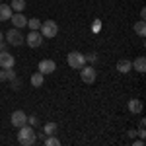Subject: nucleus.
Wrapping results in <instances>:
<instances>
[{
	"instance_id": "22",
	"label": "nucleus",
	"mask_w": 146,
	"mask_h": 146,
	"mask_svg": "<svg viewBox=\"0 0 146 146\" xmlns=\"http://www.w3.org/2000/svg\"><path fill=\"white\" fill-rule=\"evenodd\" d=\"M10 86H12V90H20V86H22V82L18 78H14V80H10Z\"/></svg>"
},
{
	"instance_id": "19",
	"label": "nucleus",
	"mask_w": 146,
	"mask_h": 146,
	"mask_svg": "<svg viewBox=\"0 0 146 146\" xmlns=\"http://www.w3.org/2000/svg\"><path fill=\"white\" fill-rule=\"evenodd\" d=\"M47 146H60V140L56 138L55 135H49V136H45V140H43Z\"/></svg>"
},
{
	"instance_id": "23",
	"label": "nucleus",
	"mask_w": 146,
	"mask_h": 146,
	"mask_svg": "<svg viewBox=\"0 0 146 146\" xmlns=\"http://www.w3.org/2000/svg\"><path fill=\"white\" fill-rule=\"evenodd\" d=\"M6 70V78L8 80H14L16 78V72H14V68H4Z\"/></svg>"
},
{
	"instance_id": "9",
	"label": "nucleus",
	"mask_w": 146,
	"mask_h": 146,
	"mask_svg": "<svg viewBox=\"0 0 146 146\" xmlns=\"http://www.w3.org/2000/svg\"><path fill=\"white\" fill-rule=\"evenodd\" d=\"M10 22L14 27H18V29H22V27H25L27 25V18L23 16L22 12H14L12 14V18H10Z\"/></svg>"
},
{
	"instance_id": "7",
	"label": "nucleus",
	"mask_w": 146,
	"mask_h": 146,
	"mask_svg": "<svg viewBox=\"0 0 146 146\" xmlns=\"http://www.w3.org/2000/svg\"><path fill=\"white\" fill-rule=\"evenodd\" d=\"M10 123H12V127H16V129H20V127H23V125H27V115H25V111L16 109V111L10 115Z\"/></svg>"
},
{
	"instance_id": "2",
	"label": "nucleus",
	"mask_w": 146,
	"mask_h": 146,
	"mask_svg": "<svg viewBox=\"0 0 146 146\" xmlns=\"http://www.w3.org/2000/svg\"><path fill=\"white\" fill-rule=\"evenodd\" d=\"M66 62H68V66H70V68L80 70V68L86 64V55H82V53H78V51H72V53H68Z\"/></svg>"
},
{
	"instance_id": "26",
	"label": "nucleus",
	"mask_w": 146,
	"mask_h": 146,
	"mask_svg": "<svg viewBox=\"0 0 146 146\" xmlns=\"http://www.w3.org/2000/svg\"><path fill=\"white\" fill-rule=\"evenodd\" d=\"M136 135H138L140 138H142V140H144V136H146V131H144V129H140V127H138V131H136Z\"/></svg>"
},
{
	"instance_id": "8",
	"label": "nucleus",
	"mask_w": 146,
	"mask_h": 146,
	"mask_svg": "<svg viewBox=\"0 0 146 146\" xmlns=\"http://www.w3.org/2000/svg\"><path fill=\"white\" fill-rule=\"evenodd\" d=\"M39 72H41V74H53V72H55L56 70V62L55 60H51V58H43V60H41V62H39Z\"/></svg>"
},
{
	"instance_id": "21",
	"label": "nucleus",
	"mask_w": 146,
	"mask_h": 146,
	"mask_svg": "<svg viewBox=\"0 0 146 146\" xmlns=\"http://www.w3.org/2000/svg\"><path fill=\"white\" fill-rule=\"evenodd\" d=\"M39 123V119L35 117V115H27V125H31V127H37Z\"/></svg>"
},
{
	"instance_id": "10",
	"label": "nucleus",
	"mask_w": 146,
	"mask_h": 146,
	"mask_svg": "<svg viewBox=\"0 0 146 146\" xmlns=\"http://www.w3.org/2000/svg\"><path fill=\"white\" fill-rule=\"evenodd\" d=\"M14 64H16L14 55L6 53V51H2V53H0V68H14Z\"/></svg>"
},
{
	"instance_id": "30",
	"label": "nucleus",
	"mask_w": 146,
	"mask_h": 146,
	"mask_svg": "<svg viewBox=\"0 0 146 146\" xmlns=\"http://www.w3.org/2000/svg\"><path fill=\"white\" fill-rule=\"evenodd\" d=\"M135 146H144V140H142V138H140V140H136Z\"/></svg>"
},
{
	"instance_id": "24",
	"label": "nucleus",
	"mask_w": 146,
	"mask_h": 146,
	"mask_svg": "<svg viewBox=\"0 0 146 146\" xmlns=\"http://www.w3.org/2000/svg\"><path fill=\"white\" fill-rule=\"evenodd\" d=\"M96 60H98V55L96 53H90V55L86 56V62H96Z\"/></svg>"
},
{
	"instance_id": "28",
	"label": "nucleus",
	"mask_w": 146,
	"mask_h": 146,
	"mask_svg": "<svg viewBox=\"0 0 146 146\" xmlns=\"http://www.w3.org/2000/svg\"><path fill=\"white\" fill-rule=\"evenodd\" d=\"M127 135L131 136V138H135V136H136V131H135V129H131V131H129V133H127Z\"/></svg>"
},
{
	"instance_id": "6",
	"label": "nucleus",
	"mask_w": 146,
	"mask_h": 146,
	"mask_svg": "<svg viewBox=\"0 0 146 146\" xmlns=\"http://www.w3.org/2000/svg\"><path fill=\"white\" fill-rule=\"evenodd\" d=\"M25 43L31 47V49L41 47V43H43V35H41V31H39V29H31V31L27 33V37H25Z\"/></svg>"
},
{
	"instance_id": "4",
	"label": "nucleus",
	"mask_w": 146,
	"mask_h": 146,
	"mask_svg": "<svg viewBox=\"0 0 146 146\" xmlns=\"http://www.w3.org/2000/svg\"><path fill=\"white\" fill-rule=\"evenodd\" d=\"M39 31H41L43 37H56V33H58V25H56L55 20H47V22L41 23Z\"/></svg>"
},
{
	"instance_id": "5",
	"label": "nucleus",
	"mask_w": 146,
	"mask_h": 146,
	"mask_svg": "<svg viewBox=\"0 0 146 146\" xmlns=\"http://www.w3.org/2000/svg\"><path fill=\"white\" fill-rule=\"evenodd\" d=\"M80 78H82L84 84H88V86H90V84L96 82L98 72H96V68H94V66H86V64H84V66L80 68Z\"/></svg>"
},
{
	"instance_id": "14",
	"label": "nucleus",
	"mask_w": 146,
	"mask_h": 146,
	"mask_svg": "<svg viewBox=\"0 0 146 146\" xmlns=\"http://www.w3.org/2000/svg\"><path fill=\"white\" fill-rule=\"evenodd\" d=\"M43 82H45V74H41V72L37 70L33 76H31V86H33V88H41Z\"/></svg>"
},
{
	"instance_id": "25",
	"label": "nucleus",
	"mask_w": 146,
	"mask_h": 146,
	"mask_svg": "<svg viewBox=\"0 0 146 146\" xmlns=\"http://www.w3.org/2000/svg\"><path fill=\"white\" fill-rule=\"evenodd\" d=\"M6 70H4V68H0V82H6Z\"/></svg>"
},
{
	"instance_id": "20",
	"label": "nucleus",
	"mask_w": 146,
	"mask_h": 146,
	"mask_svg": "<svg viewBox=\"0 0 146 146\" xmlns=\"http://www.w3.org/2000/svg\"><path fill=\"white\" fill-rule=\"evenodd\" d=\"M27 27H29V29H39V27H41V20H37V18L27 20Z\"/></svg>"
},
{
	"instance_id": "17",
	"label": "nucleus",
	"mask_w": 146,
	"mask_h": 146,
	"mask_svg": "<svg viewBox=\"0 0 146 146\" xmlns=\"http://www.w3.org/2000/svg\"><path fill=\"white\" fill-rule=\"evenodd\" d=\"M135 33L138 35V37H144V35H146V23H144V20H140V22L135 23Z\"/></svg>"
},
{
	"instance_id": "27",
	"label": "nucleus",
	"mask_w": 146,
	"mask_h": 146,
	"mask_svg": "<svg viewBox=\"0 0 146 146\" xmlns=\"http://www.w3.org/2000/svg\"><path fill=\"white\" fill-rule=\"evenodd\" d=\"M6 49H8V43H6V41H0V53L6 51Z\"/></svg>"
},
{
	"instance_id": "13",
	"label": "nucleus",
	"mask_w": 146,
	"mask_h": 146,
	"mask_svg": "<svg viewBox=\"0 0 146 146\" xmlns=\"http://www.w3.org/2000/svg\"><path fill=\"white\" fill-rule=\"evenodd\" d=\"M133 68H135L136 72H140V74H142V72L146 70V58H144V56H136L135 62H133Z\"/></svg>"
},
{
	"instance_id": "29",
	"label": "nucleus",
	"mask_w": 146,
	"mask_h": 146,
	"mask_svg": "<svg viewBox=\"0 0 146 146\" xmlns=\"http://www.w3.org/2000/svg\"><path fill=\"white\" fill-rule=\"evenodd\" d=\"M94 31H100V20H96V23H94Z\"/></svg>"
},
{
	"instance_id": "3",
	"label": "nucleus",
	"mask_w": 146,
	"mask_h": 146,
	"mask_svg": "<svg viewBox=\"0 0 146 146\" xmlns=\"http://www.w3.org/2000/svg\"><path fill=\"white\" fill-rule=\"evenodd\" d=\"M6 41H8V45H12V47H20V45H23L25 37L22 35V31H20L18 27H12V29H8V33H6Z\"/></svg>"
},
{
	"instance_id": "11",
	"label": "nucleus",
	"mask_w": 146,
	"mask_h": 146,
	"mask_svg": "<svg viewBox=\"0 0 146 146\" xmlns=\"http://www.w3.org/2000/svg\"><path fill=\"white\" fill-rule=\"evenodd\" d=\"M117 70H119L121 74L131 72V70H133V60H129V58H121V60L117 62Z\"/></svg>"
},
{
	"instance_id": "16",
	"label": "nucleus",
	"mask_w": 146,
	"mask_h": 146,
	"mask_svg": "<svg viewBox=\"0 0 146 146\" xmlns=\"http://www.w3.org/2000/svg\"><path fill=\"white\" fill-rule=\"evenodd\" d=\"M10 8H12V12H23L25 10V0H12Z\"/></svg>"
},
{
	"instance_id": "32",
	"label": "nucleus",
	"mask_w": 146,
	"mask_h": 146,
	"mask_svg": "<svg viewBox=\"0 0 146 146\" xmlns=\"http://www.w3.org/2000/svg\"><path fill=\"white\" fill-rule=\"evenodd\" d=\"M0 41H4V33L2 31H0Z\"/></svg>"
},
{
	"instance_id": "18",
	"label": "nucleus",
	"mask_w": 146,
	"mask_h": 146,
	"mask_svg": "<svg viewBox=\"0 0 146 146\" xmlns=\"http://www.w3.org/2000/svg\"><path fill=\"white\" fill-rule=\"evenodd\" d=\"M43 133H45V136H49V135H56V123H47L45 127H43Z\"/></svg>"
},
{
	"instance_id": "31",
	"label": "nucleus",
	"mask_w": 146,
	"mask_h": 146,
	"mask_svg": "<svg viewBox=\"0 0 146 146\" xmlns=\"http://www.w3.org/2000/svg\"><path fill=\"white\" fill-rule=\"evenodd\" d=\"M140 20H146V10H140Z\"/></svg>"
},
{
	"instance_id": "1",
	"label": "nucleus",
	"mask_w": 146,
	"mask_h": 146,
	"mask_svg": "<svg viewBox=\"0 0 146 146\" xmlns=\"http://www.w3.org/2000/svg\"><path fill=\"white\" fill-rule=\"evenodd\" d=\"M35 140H37V135H35V129L31 125H23L20 127V131H18V142L22 146H31L35 144Z\"/></svg>"
},
{
	"instance_id": "12",
	"label": "nucleus",
	"mask_w": 146,
	"mask_h": 146,
	"mask_svg": "<svg viewBox=\"0 0 146 146\" xmlns=\"http://www.w3.org/2000/svg\"><path fill=\"white\" fill-rule=\"evenodd\" d=\"M12 8H10V4H0V22H8L12 18Z\"/></svg>"
},
{
	"instance_id": "15",
	"label": "nucleus",
	"mask_w": 146,
	"mask_h": 146,
	"mask_svg": "<svg viewBox=\"0 0 146 146\" xmlns=\"http://www.w3.org/2000/svg\"><path fill=\"white\" fill-rule=\"evenodd\" d=\"M129 111L131 113H140L142 111V101L140 100H131L129 101Z\"/></svg>"
}]
</instances>
